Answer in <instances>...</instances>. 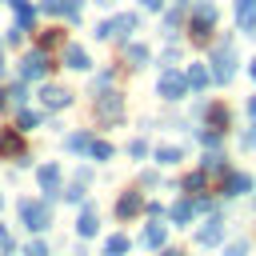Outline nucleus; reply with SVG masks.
I'll return each mask as SVG.
<instances>
[{
    "instance_id": "obj_13",
    "label": "nucleus",
    "mask_w": 256,
    "mask_h": 256,
    "mask_svg": "<svg viewBox=\"0 0 256 256\" xmlns=\"http://www.w3.org/2000/svg\"><path fill=\"white\" fill-rule=\"evenodd\" d=\"M220 192H224V196H244V192H252V176H248V172H228V168H224Z\"/></svg>"
},
{
    "instance_id": "obj_45",
    "label": "nucleus",
    "mask_w": 256,
    "mask_h": 256,
    "mask_svg": "<svg viewBox=\"0 0 256 256\" xmlns=\"http://www.w3.org/2000/svg\"><path fill=\"white\" fill-rule=\"evenodd\" d=\"M248 116H252V120H256V96H252V100H248Z\"/></svg>"
},
{
    "instance_id": "obj_22",
    "label": "nucleus",
    "mask_w": 256,
    "mask_h": 256,
    "mask_svg": "<svg viewBox=\"0 0 256 256\" xmlns=\"http://www.w3.org/2000/svg\"><path fill=\"white\" fill-rule=\"evenodd\" d=\"M124 56H128V64H132V68H144V64L152 60L148 44H124Z\"/></svg>"
},
{
    "instance_id": "obj_36",
    "label": "nucleus",
    "mask_w": 256,
    "mask_h": 256,
    "mask_svg": "<svg viewBox=\"0 0 256 256\" xmlns=\"http://www.w3.org/2000/svg\"><path fill=\"white\" fill-rule=\"evenodd\" d=\"M128 156H132V160H144V156H148V140H132V144H128Z\"/></svg>"
},
{
    "instance_id": "obj_14",
    "label": "nucleus",
    "mask_w": 256,
    "mask_h": 256,
    "mask_svg": "<svg viewBox=\"0 0 256 256\" xmlns=\"http://www.w3.org/2000/svg\"><path fill=\"white\" fill-rule=\"evenodd\" d=\"M220 240H224V220H220V216H208V224H200V232H196V244L216 248Z\"/></svg>"
},
{
    "instance_id": "obj_25",
    "label": "nucleus",
    "mask_w": 256,
    "mask_h": 256,
    "mask_svg": "<svg viewBox=\"0 0 256 256\" xmlns=\"http://www.w3.org/2000/svg\"><path fill=\"white\" fill-rule=\"evenodd\" d=\"M128 248H132V240L124 232H116V236L104 240V256H128Z\"/></svg>"
},
{
    "instance_id": "obj_42",
    "label": "nucleus",
    "mask_w": 256,
    "mask_h": 256,
    "mask_svg": "<svg viewBox=\"0 0 256 256\" xmlns=\"http://www.w3.org/2000/svg\"><path fill=\"white\" fill-rule=\"evenodd\" d=\"M240 144H244V148H256V128H252V132H244V140H240Z\"/></svg>"
},
{
    "instance_id": "obj_17",
    "label": "nucleus",
    "mask_w": 256,
    "mask_h": 256,
    "mask_svg": "<svg viewBox=\"0 0 256 256\" xmlns=\"http://www.w3.org/2000/svg\"><path fill=\"white\" fill-rule=\"evenodd\" d=\"M164 240H168V224H160V216L140 232V244L144 248H164Z\"/></svg>"
},
{
    "instance_id": "obj_21",
    "label": "nucleus",
    "mask_w": 256,
    "mask_h": 256,
    "mask_svg": "<svg viewBox=\"0 0 256 256\" xmlns=\"http://www.w3.org/2000/svg\"><path fill=\"white\" fill-rule=\"evenodd\" d=\"M184 80H188V88H192V92H200V88H208V80H212V72H208L204 64H192V68L184 72Z\"/></svg>"
},
{
    "instance_id": "obj_32",
    "label": "nucleus",
    "mask_w": 256,
    "mask_h": 256,
    "mask_svg": "<svg viewBox=\"0 0 256 256\" xmlns=\"http://www.w3.org/2000/svg\"><path fill=\"white\" fill-rule=\"evenodd\" d=\"M60 200H68V204H84V184L76 180V184H68V188H60Z\"/></svg>"
},
{
    "instance_id": "obj_23",
    "label": "nucleus",
    "mask_w": 256,
    "mask_h": 256,
    "mask_svg": "<svg viewBox=\"0 0 256 256\" xmlns=\"http://www.w3.org/2000/svg\"><path fill=\"white\" fill-rule=\"evenodd\" d=\"M40 120H44V112H36V108H24V104H20V116H16V128H20V132L40 128Z\"/></svg>"
},
{
    "instance_id": "obj_49",
    "label": "nucleus",
    "mask_w": 256,
    "mask_h": 256,
    "mask_svg": "<svg viewBox=\"0 0 256 256\" xmlns=\"http://www.w3.org/2000/svg\"><path fill=\"white\" fill-rule=\"evenodd\" d=\"M0 212H4V196H0Z\"/></svg>"
},
{
    "instance_id": "obj_39",
    "label": "nucleus",
    "mask_w": 256,
    "mask_h": 256,
    "mask_svg": "<svg viewBox=\"0 0 256 256\" xmlns=\"http://www.w3.org/2000/svg\"><path fill=\"white\" fill-rule=\"evenodd\" d=\"M20 40H24V28L12 24V28H8V44H20Z\"/></svg>"
},
{
    "instance_id": "obj_7",
    "label": "nucleus",
    "mask_w": 256,
    "mask_h": 256,
    "mask_svg": "<svg viewBox=\"0 0 256 256\" xmlns=\"http://www.w3.org/2000/svg\"><path fill=\"white\" fill-rule=\"evenodd\" d=\"M156 96H160V100H168V104L184 100V96H188V80H184V72L164 68V72H160V80H156Z\"/></svg>"
},
{
    "instance_id": "obj_31",
    "label": "nucleus",
    "mask_w": 256,
    "mask_h": 256,
    "mask_svg": "<svg viewBox=\"0 0 256 256\" xmlns=\"http://www.w3.org/2000/svg\"><path fill=\"white\" fill-rule=\"evenodd\" d=\"M204 176H208L204 168H200V172H188V176H184V192H188V196H192V192H204Z\"/></svg>"
},
{
    "instance_id": "obj_34",
    "label": "nucleus",
    "mask_w": 256,
    "mask_h": 256,
    "mask_svg": "<svg viewBox=\"0 0 256 256\" xmlns=\"http://www.w3.org/2000/svg\"><path fill=\"white\" fill-rule=\"evenodd\" d=\"M200 168H204V172H224V156H220V152H208V156L200 160Z\"/></svg>"
},
{
    "instance_id": "obj_20",
    "label": "nucleus",
    "mask_w": 256,
    "mask_h": 256,
    "mask_svg": "<svg viewBox=\"0 0 256 256\" xmlns=\"http://www.w3.org/2000/svg\"><path fill=\"white\" fill-rule=\"evenodd\" d=\"M204 120H208V128H216V132H224V128H228V120H232V112H228V104H208V112H204Z\"/></svg>"
},
{
    "instance_id": "obj_46",
    "label": "nucleus",
    "mask_w": 256,
    "mask_h": 256,
    "mask_svg": "<svg viewBox=\"0 0 256 256\" xmlns=\"http://www.w3.org/2000/svg\"><path fill=\"white\" fill-rule=\"evenodd\" d=\"M0 80H4V44H0Z\"/></svg>"
},
{
    "instance_id": "obj_9",
    "label": "nucleus",
    "mask_w": 256,
    "mask_h": 256,
    "mask_svg": "<svg viewBox=\"0 0 256 256\" xmlns=\"http://www.w3.org/2000/svg\"><path fill=\"white\" fill-rule=\"evenodd\" d=\"M0 156H8V160H16V164H32L20 128H0Z\"/></svg>"
},
{
    "instance_id": "obj_35",
    "label": "nucleus",
    "mask_w": 256,
    "mask_h": 256,
    "mask_svg": "<svg viewBox=\"0 0 256 256\" xmlns=\"http://www.w3.org/2000/svg\"><path fill=\"white\" fill-rule=\"evenodd\" d=\"M24 256H52V252H48V244H44V240L36 236V240H28V248H24Z\"/></svg>"
},
{
    "instance_id": "obj_24",
    "label": "nucleus",
    "mask_w": 256,
    "mask_h": 256,
    "mask_svg": "<svg viewBox=\"0 0 256 256\" xmlns=\"http://www.w3.org/2000/svg\"><path fill=\"white\" fill-rule=\"evenodd\" d=\"M180 160H184V148H180V144H164V148H156V164L172 168V164H180Z\"/></svg>"
},
{
    "instance_id": "obj_37",
    "label": "nucleus",
    "mask_w": 256,
    "mask_h": 256,
    "mask_svg": "<svg viewBox=\"0 0 256 256\" xmlns=\"http://www.w3.org/2000/svg\"><path fill=\"white\" fill-rule=\"evenodd\" d=\"M224 256H248V240L240 236V240H232L228 248H224Z\"/></svg>"
},
{
    "instance_id": "obj_44",
    "label": "nucleus",
    "mask_w": 256,
    "mask_h": 256,
    "mask_svg": "<svg viewBox=\"0 0 256 256\" xmlns=\"http://www.w3.org/2000/svg\"><path fill=\"white\" fill-rule=\"evenodd\" d=\"M160 256H184V252H180V248H164Z\"/></svg>"
},
{
    "instance_id": "obj_2",
    "label": "nucleus",
    "mask_w": 256,
    "mask_h": 256,
    "mask_svg": "<svg viewBox=\"0 0 256 256\" xmlns=\"http://www.w3.org/2000/svg\"><path fill=\"white\" fill-rule=\"evenodd\" d=\"M216 4L212 0H196L192 4V20H188V32H192V40H208L212 36V28H216Z\"/></svg>"
},
{
    "instance_id": "obj_10",
    "label": "nucleus",
    "mask_w": 256,
    "mask_h": 256,
    "mask_svg": "<svg viewBox=\"0 0 256 256\" xmlns=\"http://www.w3.org/2000/svg\"><path fill=\"white\" fill-rule=\"evenodd\" d=\"M40 104H44L48 112H60V108L72 104V92L60 88V84H40Z\"/></svg>"
},
{
    "instance_id": "obj_30",
    "label": "nucleus",
    "mask_w": 256,
    "mask_h": 256,
    "mask_svg": "<svg viewBox=\"0 0 256 256\" xmlns=\"http://www.w3.org/2000/svg\"><path fill=\"white\" fill-rule=\"evenodd\" d=\"M8 100H12V104H28V80L8 84Z\"/></svg>"
},
{
    "instance_id": "obj_28",
    "label": "nucleus",
    "mask_w": 256,
    "mask_h": 256,
    "mask_svg": "<svg viewBox=\"0 0 256 256\" xmlns=\"http://www.w3.org/2000/svg\"><path fill=\"white\" fill-rule=\"evenodd\" d=\"M88 144H92V132H72V136H64V152H88Z\"/></svg>"
},
{
    "instance_id": "obj_12",
    "label": "nucleus",
    "mask_w": 256,
    "mask_h": 256,
    "mask_svg": "<svg viewBox=\"0 0 256 256\" xmlns=\"http://www.w3.org/2000/svg\"><path fill=\"white\" fill-rule=\"evenodd\" d=\"M8 8L16 12V28H24V32H32V28H36V16H40V8H36L32 0H8Z\"/></svg>"
},
{
    "instance_id": "obj_11",
    "label": "nucleus",
    "mask_w": 256,
    "mask_h": 256,
    "mask_svg": "<svg viewBox=\"0 0 256 256\" xmlns=\"http://www.w3.org/2000/svg\"><path fill=\"white\" fill-rule=\"evenodd\" d=\"M100 232V212H96V204H80V220H76V236L80 240H88V236H96Z\"/></svg>"
},
{
    "instance_id": "obj_50",
    "label": "nucleus",
    "mask_w": 256,
    "mask_h": 256,
    "mask_svg": "<svg viewBox=\"0 0 256 256\" xmlns=\"http://www.w3.org/2000/svg\"><path fill=\"white\" fill-rule=\"evenodd\" d=\"M180 4H188V0H180Z\"/></svg>"
},
{
    "instance_id": "obj_48",
    "label": "nucleus",
    "mask_w": 256,
    "mask_h": 256,
    "mask_svg": "<svg viewBox=\"0 0 256 256\" xmlns=\"http://www.w3.org/2000/svg\"><path fill=\"white\" fill-rule=\"evenodd\" d=\"M248 72H252V80H256V60H252V68H248Z\"/></svg>"
},
{
    "instance_id": "obj_18",
    "label": "nucleus",
    "mask_w": 256,
    "mask_h": 256,
    "mask_svg": "<svg viewBox=\"0 0 256 256\" xmlns=\"http://www.w3.org/2000/svg\"><path fill=\"white\" fill-rule=\"evenodd\" d=\"M64 64H68L72 72H88V68H92V60H88V52H84L80 44H64Z\"/></svg>"
},
{
    "instance_id": "obj_43",
    "label": "nucleus",
    "mask_w": 256,
    "mask_h": 256,
    "mask_svg": "<svg viewBox=\"0 0 256 256\" xmlns=\"http://www.w3.org/2000/svg\"><path fill=\"white\" fill-rule=\"evenodd\" d=\"M4 108H8V88L0 84V112H4Z\"/></svg>"
},
{
    "instance_id": "obj_3",
    "label": "nucleus",
    "mask_w": 256,
    "mask_h": 256,
    "mask_svg": "<svg viewBox=\"0 0 256 256\" xmlns=\"http://www.w3.org/2000/svg\"><path fill=\"white\" fill-rule=\"evenodd\" d=\"M140 28V16L136 12H116L112 20H100L96 24V40H112V36H120V40H128V32H136Z\"/></svg>"
},
{
    "instance_id": "obj_40",
    "label": "nucleus",
    "mask_w": 256,
    "mask_h": 256,
    "mask_svg": "<svg viewBox=\"0 0 256 256\" xmlns=\"http://www.w3.org/2000/svg\"><path fill=\"white\" fill-rule=\"evenodd\" d=\"M140 8H144V12H160V8H164V0H140Z\"/></svg>"
},
{
    "instance_id": "obj_33",
    "label": "nucleus",
    "mask_w": 256,
    "mask_h": 256,
    "mask_svg": "<svg viewBox=\"0 0 256 256\" xmlns=\"http://www.w3.org/2000/svg\"><path fill=\"white\" fill-rule=\"evenodd\" d=\"M180 20H184V8H180V4H176V8H168V12H164V32H168V36H172V32H176V24H180Z\"/></svg>"
},
{
    "instance_id": "obj_38",
    "label": "nucleus",
    "mask_w": 256,
    "mask_h": 256,
    "mask_svg": "<svg viewBox=\"0 0 256 256\" xmlns=\"http://www.w3.org/2000/svg\"><path fill=\"white\" fill-rule=\"evenodd\" d=\"M16 252V244H12V236H8V228L0 224V256H12Z\"/></svg>"
},
{
    "instance_id": "obj_4",
    "label": "nucleus",
    "mask_w": 256,
    "mask_h": 256,
    "mask_svg": "<svg viewBox=\"0 0 256 256\" xmlns=\"http://www.w3.org/2000/svg\"><path fill=\"white\" fill-rule=\"evenodd\" d=\"M208 64H212V80H216V84H228V80L236 76V56H232V40H220V44L212 48Z\"/></svg>"
},
{
    "instance_id": "obj_16",
    "label": "nucleus",
    "mask_w": 256,
    "mask_h": 256,
    "mask_svg": "<svg viewBox=\"0 0 256 256\" xmlns=\"http://www.w3.org/2000/svg\"><path fill=\"white\" fill-rule=\"evenodd\" d=\"M236 24L240 32L256 36V0H236Z\"/></svg>"
},
{
    "instance_id": "obj_26",
    "label": "nucleus",
    "mask_w": 256,
    "mask_h": 256,
    "mask_svg": "<svg viewBox=\"0 0 256 256\" xmlns=\"http://www.w3.org/2000/svg\"><path fill=\"white\" fill-rule=\"evenodd\" d=\"M112 152H116V148H112L108 140H96V136H92V144H88V160L104 164V160H112Z\"/></svg>"
},
{
    "instance_id": "obj_19",
    "label": "nucleus",
    "mask_w": 256,
    "mask_h": 256,
    "mask_svg": "<svg viewBox=\"0 0 256 256\" xmlns=\"http://www.w3.org/2000/svg\"><path fill=\"white\" fill-rule=\"evenodd\" d=\"M192 216H196V204H192V200H188V196H184V200H176V204H172V208H168V220H172V224H176V228H184V224H188V220H192Z\"/></svg>"
},
{
    "instance_id": "obj_29",
    "label": "nucleus",
    "mask_w": 256,
    "mask_h": 256,
    "mask_svg": "<svg viewBox=\"0 0 256 256\" xmlns=\"http://www.w3.org/2000/svg\"><path fill=\"white\" fill-rule=\"evenodd\" d=\"M36 48H44V52H48V48H64V32H60V28H44Z\"/></svg>"
},
{
    "instance_id": "obj_1",
    "label": "nucleus",
    "mask_w": 256,
    "mask_h": 256,
    "mask_svg": "<svg viewBox=\"0 0 256 256\" xmlns=\"http://www.w3.org/2000/svg\"><path fill=\"white\" fill-rule=\"evenodd\" d=\"M16 208H20V224H24V228H28L32 236H40V232H44V228L52 224V200H44V196H40V200L24 196V200H20Z\"/></svg>"
},
{
    "instance_id": "obj_47",
    "label": "nucleus",
    "mask_w": 256,
    "mask_h": 256,
    "mask_svg": "<svg viewBox=\"0 0 256 256\" xmlns=\"http://www.w3.org/2000/svg\"><path fill=\"white\" fill-rule=\"evenodd\" d=\"M96 4H100V8H112V4H116V0H96Z\"/></svg>"
},
{
    "instance_id": "obj_15",
    "label": "nucleus",
    "mask_w": 256,
    "mask_h": 256,
    "mask_svg": "<svg viewBox=\"0 0 256 256\" xmlns=\"http://www.w3.org/2000/svg\"><path fill=\"white\" fill-rule=\"evenodd\" d=\"M140 212H144V196H140V192H120L116 216H120V220H132V216H140Z\"/></svg>"
},
{
    "instance_id": "obj_8",
    "label": "nucleus",
    "mask_w": 256,
    "mask_h": 256,
    "mask_svg": "<svg viewBox=\"0 0 256 256\" xmlns=\"http://www.w3.org/2000/svg\"><path fill=\"white\" fill-rule=\"evenodd\" d=\"M36 184H40L44 200H60V188H64V172H60V164H56V160L40 164V168H36Z\"/></svg>"
},
{
    "instance_id": "obj_27",
    "label": "nucleus",
    "mask_w": 256,
    "mask_h": 256,
    "mask_svg": "<svg viewBox=\"0 0 256 256\" xmlns=\"http://www.w3.org/2000/svg\"><path fill=\"white\" fill-rule=\"evenodd\" d=\"M80 12H84V0H56V16H64V20H80Z\"/></svg>"
},
{
    "instance_id": "obj_6",
    "label": "nucleus",
    "mask_w": 256,
    "mask_h": 256,
    "mask_svg": "<svg viewBox=\"0 0 256 256\" xmlns=\"http://www.w3.org/2000/svg\"><path fill=\"white\" fill-rule=\"evenodd\" d=\"M48 72H52V56L44 48H28L20 60V80H48Z\"/></svg>"
},
{
    "instance_id": "obj_41",
    "label": "nucleus",
    "mask_w": 256,
    "mask_h": 256,
    "mask_svg": "<svg viewBox=\"0 0 256 256\" xmlns=\"http://www.w3.org/2000/svg\"><path fill=\"white\" fill-rule=\"evenodd\" d=\"M36 8H40V12H48V16H56V0H40Z\"/></svg>"
},
{
    "instance_id": "obj_5",
    "label": "nucleus",
    "mask_w": 256,
    "mask_h": 256,
    "mask_svg": "<svg viewBox=\"0 0 256 256\" xmlns=\"http://www.w3.org/2000/svg\"><path fill=\"white\" fill-rule=\"evenodd\" d=\"M92 96H96V104H92L96 120H100V124H120V116H124V96H120V92H108V88H100V92H92Z\"/></svg>"
}]
</instances>
